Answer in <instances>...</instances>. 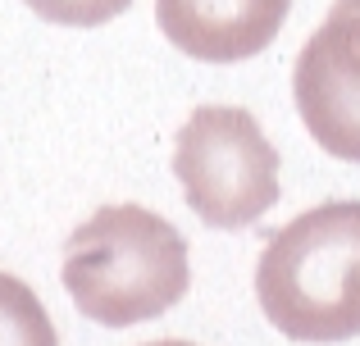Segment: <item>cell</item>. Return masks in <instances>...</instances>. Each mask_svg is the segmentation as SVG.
Listing matches in <instances>:
<instances>
[{
	"mask_svg": "<svg viewBox=\"0 0 360 346\" xmlns=\"http://www.w3.org/2000/svg\"><path fill=\"white\" fill-rule=\"evenodd\" d=\"M292 0H155V23L201 64H238L278 36Z\"/></svg>",
	"mask_w": 360,
	"mask_h": 346,
	"instance_id": "obj_5",
	"label": "cell"
},
{
	"mask_svg": "<svg viewBox=\"0 0 360 346\" xmlns=\"http://www.w3.org/2000/svg\"><path fill=\"white\" fill-rule=\"evenodd\" d=\"M132 0H27L37 18L46 23H60V27H101L110 18H119Z\"/></svg>",
	"mask_w": 360,
	"mask_h": 346,
	"instance_id": "obj_7",
	"label": "cell"
},
{
	"mask_svg": "<svg viewBox=\"0 0 360 346\" xmlns=\"http://www.w3.org/2000/svg\"><path fill=\"white\" fill-rule=\"evenodd\" d=\"M174 173L210 228H246L278 201V151L238 105L192 109L174 146Z\"/></svg>",
	"mask_w": 360,
	"mask_h": 346,
	"instance_id": "obj_3",
	"label": "cell"
},
{
	"mask_svg": "<svg viewBox=\"0 0 360 346\" xmlns=\"http://www.w3.org/2000/svg\"><path fill=\"white\" fill-rule=\"evenodd\" d=\"M0 346H60L46 305L14 274H0Z\"/></svg>",
	"mask_w": 360,
	"mask_h": 346,
	"instance_id": "obj_6",
	"label": "cell"
},
{
	"mask_svg": "<svg viewBox=\"0 0 360 346\" xmlns=\"http://www.w3.org/2000/svg\"><path fill=\"white\" fill-rule=\"evenodd\" d=\"M187 241L141 205H105L78 223L64 246V287L87 319L105 328L160 319L187 296Z\"/></svg>",
	"mask_w": 360,
	"mask_h": 346,
	"instance_id": "obj_1",
	"label": "cell"
},
{
	"mask_svg": "<svg viewBox=\"0 0 360 346\" xmlns=\"http://www.w3.org/2000/svg\"><path fill=\"white\" fill-rule=\"evenodd\" d=\"M260 310L292 342L360 338V201H328L274 232L255 265Z\"/></svg>",
	"mask_w": 360,
	"mask_h": 346,
	"instance_id": "obj_2",
	"label": "cell"
},
{
	"mask_svg": "<svg viewBox=\"0 0 360 346\" xmlns=\"http://www.w3.org/2000/svg\"><path fill=\"white\" fill-rule=\"evenodd\" d=\"M150 346H192V342H150Z\"/></svg>",
	"mask_w": 360,
	"mask_h": 346,
	"instance_id": "obj_8",
	"label": "cell"
},
{
	"mask_svg": "<svg viewBox=\"0 0 360 346\" xmlns=\"http://www.w3.org/2000/svg\"><path fill=\"white\" fill-rule=\"evenodd\" d=\"M292 96L310 137L328 155L360 164V0H338L301 46Z\"/></svg>",
	"mask_w": 360,
	"mask_h": 346,
	"instance_id": "obj_4",
	"label": "cell"
}]
</instances>
